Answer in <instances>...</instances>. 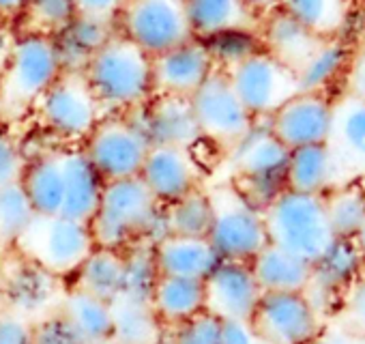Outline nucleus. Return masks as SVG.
I'll list each match as a JSON object with an SVG mask.
<instances>
[{
  "label": "nucleus",
  "instance_id": "nucleus-1",
  "mask_svg": "<svg viewBox=\"0 0 365 344\" xmlns=\"http://www.w3.org/2000/svg\"><path fill=\"white\" fill-rule=\"evenodd\" d=\"M82 74L106 116L129 114L153 97L150 56L120 33L88 52Z\"/></svg>",
  "mask_w": 365,
  "mask_h": 344
},
{
  "label": "nucleus",
  "instance_id": "nucleus-2",
  "mask_svg": "<svg viewBox=\"0 0 365 344\" xmlns=\"http://www.w3.org/2000/svg\"><path fill=\"white\" fill-rule=\"evenodd\" d=\"M262 216L269 243L303 258L312 267L337 243L322 196L284 190Z\"/></svg>",
  "mask_w": 365,
  "mask_h": 344
},
{
  "label": "nucleus",
  "instance_id": "nucleus-3",
  "mask_svg": "<svg viewBox=\"0 0 365 344\" xmlns=\"http://www.w3.org/2000/svg\"><path fill=\"white\" fill-rule=\"evenodd\" d=\"M63 71V50L54 37L31 33L18 39L0 74V106L9 112L35 108Z\"/></svg>",
  "mask_w": 365,
  "mask_h": 344
},
{
  "label": "nucleus",
  "instance_id": "nucleus-4",
  "mask_svg": "<svg viewBox=\"0 0 365 344\" xmlns=\"http://www.w3.org/2000/svg\"><path fill=\"white\" fill-rule=\"evenodd\" d=\"M290 151L271 133L267 125L254 127L228 148V161L235 172V190L264 211L286 190V163Z\"/></svg>",
  "mask_w": 365,
  "mask_h": 344
},
{
  "label": "nucleus",
  "instance_id": "nucleus-5",
  "mask_svg": "<svg viewBox=\"0 0 365 344\" xmlns=\"http://www.w3.org/2000/svg\"><path fill=\"white\" fill-rule=\"evenodd\" d=\"M157 207L159 203L140 177L106 183L99 209L88 224L95 246L116 252L135 246L146 220Z\"/></svg>",
  "mask_w": 365,
  "mask_h": 344
},
{
  "label": "nucleus",
  "instance_id": "nucleus-6",
  "mask_svg": "<svg viewBox=\"0 0 365 344\" xmlns=\"http://www.w3.org/2000/svg\"><path fill=\"white\" fill-rule=\"evenodd\" d=\"M245 110L258 121L269 118L301 93L297 76L264 50L243 52L224 69Z\"/></svg>",
  "mask_w": 365,
  "mask_h": 344
},
{
  "label": "nucleus",
  "instance_id": "nucleus-7",
  "mask_svg": "<svg viewBox=\"0 0 365 344\" xmlns=\"http://www.w3.org/2000/svg\"><path fill=\"white\" fill-rule=\"evenodd\" d=\"M35 108L41 125L67 144H84L97 123L106 116L86 84L82 69H65Z\"/></svg>",
  "mask_w": 365,
  "mask_h": 344
},
{
  "label": "nucleus",
  "instance_id": "nucleus-8",
  "mask_svg": "<svg viewBox=\"0 0 365 344\" xmlns=\"http://www.w3.org/2000/svg\"><path fill=\"white\" fill-rule=\"evenodd\" d=\"M118 26L150 59L194 39L185 0H127Z\"/></svg>",
  "mask_w": 365,
  "mask_h": 344
},
{
  "label": "nucleus",
  "instance_id": "nucleus-9",
  "mask_svg": "<svg viewBox=\"0 0 365 344\" xmlns=\"http://www.w3.org/2000/svg\"><path fill=\"white\" fill-rule=\"evenodd\" d=\"M213 203L215 216L207 241L220 260L252 263L269 246L262 211L247 203L235 188L215 192Z\"/></svg>",
  "mask_w": 365,
  "mask_h": 344
},
{
  "label": "nucleus",
  "instance_id": "nucleus-10",
  "mask_svg": "<svg viewBox=\"0 0 365 344\" xmlns=\"http://www.w3.org/2000/svg\"><path fill=\"white\" fill-rule=\"evenodd\" d=\"M18 248L22 250V256L65 280L78 271L97 246L88 224L56 216L37 220Z\"/></svg>",
  "mask_w": 365,
  "mask_h": 344
},
{
  "label": "nucleus",
  "instance_id": "nucleus-11",
  "mask_svg": "<svg viewBox=\"0 0 365 344\" xmlns=\"http://www.w3.org/2000/svg\"><path fill=\"white\" fill-rule=\"evenodd\" d=\"M148 148V140L127 114L103 116L82 144L106 183L140 177Z\"/></svg>",
  "mask_w": 365,
  "mask_h": 344
},
{
  "label": "nucleus",
  "instance_id": "nucleus-12",
  "mask_svg": "<svg viewBox=\"0 0 365 344\" xmlns=\"http://www.w3.org/2000/svg\"><path fill=\"white\" fill-rule=\"evenodd\" d=\"M250 325L260 344H314L322 333L320 310L305 293H262Z\"/></svg>",
  "mask_w": 365,
  "mask_h": 344
},
{
  "label": "nucleus",
  "instance_id": "nucleus-13",
  "mask_svg": "<svg viewBox=\"0 0 365 344\" xmlns=\"http://www.w3.org/2000/svg\"><path fill=\"white\" fill-rule=\"evenodd\" d=\"M190 106L202 140H211L226 151L235 146L256 123L237 97L224 69H217L190 97Z\"/></svg>",
  "mask_w": 365,
  "mask_h": 344
},
{
  "label": "nucleus",
  "instance_id": "nucleus-14",
  "mask_svg": "<svg viewBox=\"0 0 365 344\" xmlns=\"http://www.w3.org/2000/svg\"><path fill=\"white\" fill-rule=\"evenodd\" d=\"M267 121L271 133L288 151L327 144L333 123V101L322 91H301Z\"/></svg>",
  "mask_w": 365,
  "mask_h": 344
},
{
  "label": "nucleus",
  "instance_id": "nucleus-15",
  "mask_svg": "<svg viewBox=\"0 0 365 344\" xmlns=\"http://www.w3.org/2000/svg\"><path fill=\"white\" fill-rule=\"evenodd\" d=\"M217 69L213 50L205 41L192 39L150 59L153 95L190 99Z\"/></svg>",
  "mask_w": 365,
  "mask_h": 344
},
{
  "label": "nucleus",
  "instance_id": "nucleus-16",
  "mask_svg": "<svg viewBox=\"0 0 365 344\" xmlns=\"http://www.w3.org/2000/svg\"><path fill=\"white\" fill-rule=\"evenodd\" d=\"M140 181L159 205L168 207L202 188V170L192 148L150 146L140 170Z\"/></svg>",
  "mask_w": 365,
  "mask_h": 344
},
{
  "label": "nucleus",
  "instance_id": "nucleus-17",
  "mask_svg": "<svg viewBox=\"0 0 365 344\" xmlns=\"http://www.w3.org/2000/svg\"><path fill=\"white\" fill-rule=\"evenodd\" d=\"M3 299L7 312L35 323L58 308L63 299L61 278L43 269L39 263L22 256L5 271Z\"/></svg>",
  "mask_w": 365,
  "mask_h": 344
},
{
  "label": "nucleus",
  "instance_id": "nucleus-18",
  "mask_svg": "<svg viewBox=\"0 0 365 344\" xmlns=\"http://www.w3.org/2000/svg\"><path fill=\"white\" fill-rule=\"evenodd\" d=\"M150 146L192 148L202 140L190 99L153 95L142 108L127 114Z\"/></svg>",
  "mask_w": 365,
  "mask_h": 344
},
{
  "label": "nucleus",
  "instance_id": "nucleus-19",
  "mask_svg": "<svg viewBox=\"0 0 365 344\" xmlns=\"http://www.w3.org/2000/svg\"><path fill=\"white\" fill-rule=\"evenodd\" d=\"M205 286L207 310L222 320H250L262 297L250 263L220 260Z\"/></svg>",
  "mask_w": 365,
  "mask_h": 344
},
{
  "label": "nucleus",
  "instance_id": "nucleus-20",
  "mask_svg": "<svg viewBox=\"0 0 365 344\" xmlns=\"http://www.w3.org/2000/svg\"><path fill=\"white\" fill-rule=\"evenodd\" d=\"M339 175L365 179V101L344 95L333 101V123L327 140Z\"/></svg>",
  "mask_w": 365,
  "mask_h": 344
},
{
  "label": "nucleus",
  "instance_id": "nucleus-21",
  "mask_svg": "<svg viewBox=\"0 0 365 344\" xmlns=\"http://www.w3.org/2000/svg\"><path fill=\"white\" fill-rule=\"evenodd\" d=\"M260 35L264 46L262 50L286 65L294 76H299L331 41L309 33L279 9L273 11L267 22H262Z\"/></svg>",
  "mask_w": 365,
  "mask_h": 344
},
{
  "label": "nucleus",
  "instance_id": "nucleus-22",
  "mask_svg": "<svg viewBox=\"0 0 365 344\" xmlns=\"http://www.w3.org/2000/svg\"><path fill=\"white\" fill-rule=\"evenodd\" d=\"M63 161V179H65V201H63V216L76 222L91 224L95 218L106 181L82 146L61 151Z\"/></svg>",
  "mask_w": 365,
  "mask_h": 344
},
{
  "label": "nucleus",
  "instance_id": "nucleus-23",
  "mask_svg": "<svg viewBox=\"0 0 365 344\" xmlns=\"http://www.w3.org/2000/svg\"><path fill=\"white\" fill-rule=\"evenodd\" d=\"M194 39L205 41L226 35H258L262 29L243 0H185Z\"/></svg>",
  "mask_w": 365,
  "mask_h": 344
},
{
  "label": "nucleus",
  "instance_id": "nucleus-24",
  "mask_svg": "<svg viewBox=\"0 0 365 344\" xmlns=\"http://www.w3.org/2000/svg\"><path fill=\"white\" fill-rule=\"evenodd\" d=\"M18 183L22 186L39 220L63 216L65 179L61 151H43L31 159H24Z\"/></svg>",
  "mask_w": 365,
  "mask_h": 344
},
{
  "label": "nucleus",
  "instance_id": "nucleus-25",
  "mask_svg": "<svg viewBox=\"0 0 365 344\" xmlns=\"http://www.w3.org/2000/svg\"><path fill=\"white\" fill-rule=\"evenodd\" d=\"M339 183V168L329 144L290 151L286 163V190L322 196Z\"/></svg>",
  "mask_w": 365,
  "mask_h": 344
},
{
  "label": "nucleus",
  "instance_id": "nucleus-26",
  "mask_svg": "<svg viewBox=\"0 0 365 344\" xmlns=\"http://www.w3.org/2000/svg\"><path fill=\"white\" fill-rule=\"evenodd\" d=\"M153 254L159 273L172 278H192L207 282V278L220 265V256L207 239L172 235L163 243L153 248Z\"/></svg>",
  "mask_w": 365,
  "mask_h": 344
},
{
  "label": "nucleus",
  "instance_id": "nucleus-27",
  "mask_svg": "<svg viewBox=\"0 0 365 344\" xmlns=\"http://www.w3.org/2000/svg\"><path fill=\"white\" fill-rule=\"evenodd\" d=\"M148 303L161 325L170 329L207 312V286L202 280L161 275Z\"/></svg>",
  "mask_w": 365,
  "mask_h": 344
},
{
  "label": "nucleus",
  "instance_id": "nucleus-28",
  "mask_svg": "<svg viewBox=\"0 0 365 344\" xmlns=\"http://www.w3.org/2000/svg\"><path fill=\"white\" fill-rule=\"evenodd\" d=\"M250 267L262 293H305L312 284L314 267L271 243L250 263Z\"/></svg>",
  "mask_w": 365,
  "mask_h": 344
},
{
  "label": "nucleus",
  "instance_id": "nucleus-29",
  "mask_svg": "<svg viewBox=\"0 0 365 344\" xmlns=\"http://www.w3.org/2000/svg\"><path fill=\"white\" fill-rule=\"evenodd\" d=\"M58 310L86 344H112V303L71 288L63 295Z\"/></svg>",
  "mask_w": 365,
  "mask_h": 344
},
{
  "label": "nucleus",
  "instance_id": "nucleus-30",
  "mask_svg": "<svg viewBox=\"0 0 365 344\" xmlns=\"http://www.w3.org/2000/svg\"><path fill=\"white\" fill-rule=\"evenodd\" d=\"M71 278L73 288L114 303L123 288V252L95 248Z\"/></svg>",
  "mask_w": 365,
  "mask_h": 344
},
{
  "label": "nucleus",
  "instance_id": "nucleus-31",
  "mask_svg": "<svg viewBox=\"0 0 365 344\" xmlns=\"http://www.w3.org/2000/svg\"><path fill=\"white\" fill-rule=\"evenodd\" d=\"M165 327L150 303L118 297L112 303V344H163Z\"/></svg>",
  "mask_w": 365,
  "mask_h": 344
},
{
  "label": "nucleus",
  "instance_id": "nucleus-32",
  "mask_svg": "<svg viewBox=\"0 0 365 344\" xmlns=\"http://www.w3.org/2000/svg\"><path fill=\"white\" fill-rule=\"evenodd\" d=\"M333 235L350 241L365 220V188L361 181H346L322 194Z\"/></svg>",
  "mask_w": 365,
  "mask_h": 344
},
{
  "label": "nucleus",
  "instance_id": "nucleus-33",
  "mask_svg": "<svg viewBox=\"0 0 365 344\" xmlns=\"http://www.w3.org/2000/svg\"><path fill=\"white\" fill-rule=\"evenodd\" d=\"M279 11L309 33L333 39L346 22V0H279Z\"/></svg>",
  "mask_w": 365,
  "mask_h": 344
},
{
  "label": "nucleus",
  "instance_id": "nucleus-34",
  "mask_svg": "<svg viewBox=\"0 0 365 344\" xmlns=\"http://www.w3.org/2000/svg\"><path fill=\"white\" fill-rule=\"evenodd\" d=\"M170 218V228L174 237H192V239H207L213 216L215 203L213 194L198 188L196 192L182 196L180 201L165 207Z\"/></svg>",
  "mask_w": 365,
  "mask_h": 344
},
{
  "label": "nucleus",
  "instance_id": "nucleus-35",
  "mask_svg": "<svg viewBox=\"0 0 365 344\" xmlns=\"http://www.w3.org/2000/svg\"><path fill=\"white\" fill-rule=\"evenodd\" d=\"M37 220L18 181L0 186V246H20Z\"/></svg>",
  "mask_w": 365,
  "mask_h": 344
},
{
  "label": "nucleus",
  "instance_id": "nucleus-36",
  "mask_svg": "<svg viewBox=\"0 0 365 344\" xmlns=\"http://www.w3.org/2000/svg\"><path fill=\"white\" fill-rule=\"evenodd\" d=\"M161 273L155 263L153 248L135 243L123 250V288L120 297L148 303Z\"/></svg>",
  "mask_w": 365,
  "mask_h": 344
},
{
  "label": "nucleus",
  "instance_id": "nucleus-37",
  "mask_svg": "<svg viewBox=\"0 0 365 344\" xmlns=\"http://www.w3.org/2000/svg\"><path fill=\"white\" fill-rule=\"evenodd\" d=\"M359 265H361V256H359L354 243L337 239V243L331 248V252L320 263L314 265L309 288L324 286V288H341V293H344L346 286L361 273Z\"/></svg>",
  "mask_w": 365,
  "mask_h": 344
},
{
  "label": "nucleus",
  "instance_id": "nucleus-38",
  "mask_svg": "<svg viewBox=\"0 0 365 344\" xmlns=\"http://www.w3.org/2000/svg\"><path fill=\"white\" fill-rule=\"evenodd\" d=\"M331 329L352 338H365V273H359L341 293Z\"/></svg>",
  "mask_w": 365,
  "mask_h": 344
},
{
  "label": "nucleus",
  "instance_id": "nucleus-39",
  "mask_svg": "<svg viewBox=\"0 0 365 344\" xmlns=\"http://www.w3.org/2000/svg\"><path fill=\"white\" fill-rule=\"evenodd\" d=\"M163 344H222V318L207 310L176 327H165Z\"/></svg>",
  "mask_w": 365,
  "mask_h": 344
},
{
  "label": "nucleus",
  "instance_id": "nucleus-40",
  "mask_svg": "<svg viewBox=\"0 0 365 344\" xmlns=\"http://www.w3.org/2000/svg\"><path fill=\"white\" fill-rule=\"evenodd\" d=\"M22 14L33 20V33L37 35L52 37L54 33H61L63 29L73 24V9L69 0H31Z\"/></svg>",
  "mask_w": 365,
  "mask_h": 344
},
{
  "label": "nucleus",
  "instance_id": "nucleus-41",
  "mask_svg": "<svg viewBox=\"0 0 365 344\" xmlns=\"http://www.w3.org/2000/svg\"><path fill=\"white\" fill-rule=\"evenodd\" d=\"M73 9V22L99 31L118 22V16L127 0H69Z\"/></svg>",
  "mask_w": 365,
  "mask_h": 344
},
{
  "label": "nucleus",
  "instance_id": "nucleus-42",
  "mask_svg": "<svg viewBox=\"0 0 365 344\" xmlns=\"http://www.w3.org/2000/svg\"><path fill=\"white\" fill-rule=\"evenodd\" d=\"M33 344H86L69 318L56 308L33 323Z\"/></svg>",
  "mask_w": 365,
  "mask_h": 344
},
{
  "label": "nucleus",
  "instance_id": "nucleus-43",
  "mask_svg": "<svg viewBox=\"0 0 365 344\" xmlns=\"http://www.w3.org/2000/svg\"><path fill=\"white\" fill-rule=\"evenodd\" d=\"M24 155L18 142L9 136L5 125L0 123V186H7L20 179L24 166Z\"/></svg>",
  "mask_w": 365,
  "mask_h": 344
},
{
  "label": "nucleus",
  "instance_id": "nucleus-44",
  "mask_svg": "<svg viewBox=\"0 0 365 344\" xmlns=\"http://www.w3.org/2000/svg\"><path fill=\"white\" fill-rule=\"evenodd\" d=\"M0 344H33V323L14 312H0Z\"/></svg>",
  "mask_w": 365,
  "mask_h": 344
},
{
  "label": "nucleus",
  "instance_id": "nucleus-45",
  "mask_svg": "<svg viewBox=\"0 0 365 344\" xmlns=\"http://www.w3.org/2000/svg\"><path fill=\"white\" fill-rule=\"evenodd\" d=\"M168 237H172V228H170V218H168V209L163 205H159L150 218L146 220L138 243L148 246V248H157L159 243H163Z\"/></svg>",
  "mask_w": 365,
  "mask_h": 344
},
{
  "label": "nucleus",
  "instance_id": "nucleus-46",
  "mask_svg": "<svg viewBox=\"0 0 365 344\" xmlns=\"http://www.w3.org/2000/svg\"><path fill=\"white\" fill-rule=\"evenodd\" d=\"M365 101V46H361L346 65V93Z\"/></svg>",
  "mask_w": 365,
  "mask_h": 344
},
{
  "label": "nucleus",
  "instance_id": "nucleus-47",
  "mask_svg": "<svg viewBox=\"0 0 365 344\" xmlns=\"http://www.w3.org/2000/svg\"><path fill=\"white\" fill-rule=\"evenodd\" d=\"M222 344H260L250 320H222Z\"/></svg>",
  "mask_w": 365,
  "mask_h": 344
},
{
  "label": "nucleus",
  "instance_id": "nucleus-48",
  "mask_svg": "<svg viewBox=\"0 0 365 344\" xmlns=\"http://www.w3.org/2000/svg\"><path fill=\"white\" fill-rule=\"evenodd\" d=\"M314 344H365V338H352L346 333H339L335 329H322V333L318 335V340Z\"/></svg>",
  "mask_w": 365,
  "mask_h": 344
},
{
  "label": "nucleus",
  "instance_id": "nucleus-49",
  "mask_svg": "<svg viewBox=\"0 0 365 344\" xmlns=\"http://www.w3.org/2000/svg\"><path fill=\"white\" fill-rule=\"evenodd\" d=\"M243 3L256 14V16H262V14H273L279 9V0H243Z\"/></svg>",
  "mask_w": 365,
  "mask_h": 344
},
{
  "label": "nucleus",
  "instance_id": "nucleus-50",
  "mask_svg": "<svg viewBox=\"0 0 365 344\" xmlns=\"http://www.w3.org/2000/svg\"><path fill=\"white\" fill-rule=\"evenodd\" d=\"M31 0H0V16H11L24 11Z\"/></svg>",
  "mask_w": 365,
  "mask_h": 344
},
{
  "label": "nucleus",
  "instance_id": "nucleus-51",
  "mask_svg": "<svg viewBox=\"0 0 365 344\" xmlns=\"http://www.w3.org/2000/svg\"><path fill=\"white\" fill-rule=\"evenodd\" d=\"M350 241L354 243V248H356V252H359L361 260H365V220H363V224L359 226L356 235H354Z\"/></svg>",
  "mask_w": 365,
  "mask_h": 344
},
{
  "label": "nucleus",
  "instance_id": "nucleus-52",
  "mask_svg": "<svg viewBox=\"0 0 365 344\" xmlns=\"http://www.w3.org/2000/svg\"><path fill=\"white\" fill-rule=\"evenodd\" d=\"M361 186H363V188H365V179H361Z\"/></svg>",
  "mask_w": 365,
  "mask_h": 344
}]
</instances>
